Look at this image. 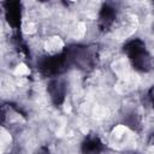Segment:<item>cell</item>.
<instances>
[{"label":"cell","instance_id":"obj_1","mask_svg":"<svg viewBox=\"0 0 154 154\" xmlns=\"http://www.w3.org/2000/svg\"><path fill=\"white\" fill-rule=\"evenodd\" d=\"M124 53L129 58L132 67L140 72H148L153 67V60L149 52L146 48V45L140 38H134L123 48Z\"/></svg>","mask_w":154,"mask_h":154},{"label":"cell","instance_id":"obj_2","mask_svg":"<svg viewBox=\"0 0 154 154\" xmlns=\"http://www.w3.org/2000/svg\"><path fill=\"white\" fill-rule=\"evenodd\" d=\"M69 65H71V64H70L66 52L64 51L60 54H54L51 57L42 58L38 63V69H40L41 73L45 76L57 77L63 71H65Z\"/></svg>","mask_w":154,"mask_h":154},{"label":"cell","instance_id":"obj_3","mask_svg":"<svg viewBox=\"0 0 154 154\" xmlns=\"http://www.w3.org/2000/svg\"><path fill=\"white\" fill-rule=\"evenodd\" d=\"M47 90H48L49 97L54 105L59 106L64 102L65 95H66V88H65V84L61 79H59V78L51 79L48 83Z\"/></svg>","mask_w":154,"mask_h":154},{"label":"cell","instance_id":"obj_4","mask_svg":"<svg viewBox=\"0 0 154 154\" xmlns=\"http://www.w3.org/2000/svg\"><path fill=\"white\" fill-rule=\"evenodd\" d=\"M6 19L8 24L13 28H18L20 24V17H22V11H20V4L18 2H6Z\"/></svg>","mask_w":154,"mask_h":154},{"label":"cell","instance_id":"obj_5","mask_svg":"<svg viewBox=\"0 0 154 154\" xmlns=\"http://www.w3.org/2000/svg\"><path fill=\"white\" fill-rule=\"evenodd\" d=\"M116 19V11L113 7L105 5L99 13V26L101 30H108Z\"/></svg>","mask_w":154,"mask_h":154},{"label":"cell","instance_id":"obj_6","mask_svg":"<svg viewBox=\"0 0 154 154\" xmlns=\"http://www.w3.org/2000/svg\"><path fill=\"white\" fill-rule=\"evenodd\" d=\"M102 148L103 144L97 137H89L81 146V150L83 154H100Z\"/></svg>","mask_w":154,"mask_h":154},{"label":"cell","instance_id":"obj_7","mask_svg":"<svg viewBox=\"0 0 154 154\" xmlns=\"http://www.w3.org/2000/svg\"><path fill=\"white\" fill-rule=\"evenodd\" d=\"M149 100H150V103H152L153 109H154V87H152L149 89Z\"/></svg>","mask_w":154,"mask_h":154}]
</instances>
